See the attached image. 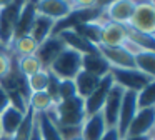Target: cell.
Listing matches in <instances>:
<instances>
[{
	"label": "cell",
	"mask_w": 155,
	"mask_h": 140,
	"mask_svg": "<svg viewBox=\"0 0 155 140\" xmlns=\"http://www.w3.org/2000/svg\"><path fill=\"white\" fill-rule=\"evenodd\" d=\"M127 40V32L124 25H118L114 22H104L100 33V43L98 45H107V47H122L124 42Z\"/></svg>",
	"instance_id": "cell-14"
},
{
	"label": "cell",
	"mask_w": 155,
	"mask_h": 140,
	"mask_svg": "<svg viewBox=\"0 0 155 140\" xmlns=\"http://www.w3.org/2000/svg\"><path fill=\"white\" fill-rule=\"evenodd\" d=\"M153 125H155V107H152V108H138L135 117L132 118L130 125H128L125 137L153 135Z\"/></svg>",
	"instance_id": "cell-6"
},
{
	"label": "cell",
	"mask_w": 155,
	"mask_h": 140,
	"mask_svg": "<svg viewBox=\"0 0 155 140\" xmlns=\"http://www.w3.org/2000/svg\"><path fill=\"white\" fill-rule=\"evenodd\" d=\"M27 0H15L8 7L0 8V43L8 50L12 40H14L15 33V25H17V18L20 13L22 7Z\"/></svg>",
	"instance_id": "cell-5"
},
{
	"label": "cell",
	"mask_w": 155,
	"mask_h": 140,
	"mask_svg": "<svg viewBox=\"0 0 155 140\" xmlns=\"http://www.w3.org/2000/svg\"><path fill=\"white\" fill-rule=\"evenodd\" d=\"M108 75L112 77L114 83L120 85L125 90H130V92H140L148 83L155 82V77H150L137 68H115V67H110Z\"/></svg>",
	"instance_id": "cell-4"
},
{
	"label": "cell",
	"mask_w": 155,
	"mask_h": 140,
	"mask_svg": "<svg viewBox=\"0 0 155 140\" xmlns=\"http://www.w3.org/2000/svg\"><path fill=\"white\" fill-rule=\"evenodd\" d=\"M27 105L34 113H47L54 107V102L47 92H32L28 95Z\"/></svg>",
	"instance_id": "cell-26"
},
{
	"label": "cell",
	"mask_w": 155,
	"mask_h": 140,
	"mask_svg": "<svg viewBox=\"0 0 155 140\" xmlns=\"http://www.w3.org/2000/svg\"><path fill=\"white\" fill-rule=\"evenodd\" d=\"M25 113L27 112H22L18 110L17 107H14L12 103H8L7 108L0 113V127H2V135H7L12 137L15 132H17L18 125L22 123Z\"/></svg>",
	"instance_id": "cell-16"
},
{
	"label": "cell",
	"mask_w": 155,
	"mask_h": 140,
	"mask_svg": "<svg viewBox=\"0 0 155 140\" xmlns=\"http://www.w3.org/2000/svg\"><path fill=\"white\" fill-rule=\"evenodd\" d=\"M95 2H97V0H68V3L72 5V8H74V10L95 7Z\"/></svg>",
	"instance_id": "cell-34"
},
{
	"label": "cell",
	"mask_w": 155,
	"mask_h": 140,
	"mask_svg": "<svg viewBox=\"0 0 155 140\" xmlns=\"http://www.w3.org/2000/svg\"><path fill=\"white\" fill-rule=\"evenodd\" d=\"M65 48V43L62 42V38L58 35H50L45 42H42L38 45L37 52H35V57L40 60L42 67L44 68H48L50 63L54 62L58 57V53Z\"/></svg>",
	"instance_id": "cell-13"
},
{
	"label": "cell",
	"mask_w": 155,
	"mask_h": 140,
	"mask_svg": "<svg viewBox=\"0 0 155 140\" xmlns=\"http://www.w3.org/2000/svg\"><path fill=\"white\" fill-rule=\"evenodd\" d=\"M135 68L147 73L150 77H155V50H142L134 55Z\"/></svg>",
	"instance_id": "cell-25"
},
{
	"label": "cell",
	"mask_w": 155,
	"mask_h": 140,
	"mask_svg": "<svg viewBox=\"0 0 155 140\" xmlns=\"http://www.w3.org/2000/svg\"><path fill=\"white\" fill-rule=\"evenodd\" d=\"M72 140H84V138H82V135H78V137H75V138H72Z\"/></svg>",
	"instance_id": "cell-41"
},
{
	"label": "cell",
	"mask_w": 155,
	"mask_h": 140,
	"mask_svg": "<svg viewBox=\"0 0 155 140\" xmlns=\"http://www.w3.org/2000/svg\"><path fill=\"white\" fill-rule=\"evenodd\" d=\"M0 140H12V137H7V135H2V137H0Z\"/></svg>",
	"instance_id": "cell-39"
},
{
	"label": "cell",
	"mask_w": 155,
	"mask_h": 140,
	"mask_svg": "<svg viewBox=\"0 0 155 140\" xmlns=\"http://www.w3.org/2000/svg\"><path fill=\"white\" fill-rule=\"evenodd\" d=\"M74 82H75V88H77V95L85 100L95 90V87L98 85L100 78L88 72H85V70H80L77 73V77L74 78Z\"/></svg>",
	"instance_id": "cell-22"
},
{
	"label": "cell",
	"mask_w": 155,
	"mask_h": 140,
	"mask_svg": "<svg viewBox=\"0 0 155 140\" xmlns=\"http://www.w3.org/2000/svg\"><path fill=\"white\" fill-rule=\"evenodd\" d=\"M122 140H153V135H142V137H125Z\"/></svg>",
	"instance_id": "cell-37"
},
{
	"label": "cell",
	"mask_w": 155,
	"mask_h": 140,
	"mask_svg": "<svg viewBox=\"0 0 155 140\" xmlns=\"http://www.w3.org/2000/svg\"><path fill=\"white\" fill-rule=\"evenodd\" d=\"M82 70H85V72L102 78V77L110 73V65H108V62L97 50L94 53H85V55H82Z\"/></svg>",
	"instance_id": "cell-18"
},
{
	"label": "cell",
	"mask_w": 155,
	"mask_h": 140,
	"mask_svg": "<svg viewBox=\"0 0 155 140\" xmlns=\"http://www.w3.org/2000/svg\"><path fill=\"white\" fill-rule=\"evenodd\" d=\"M12 63H14V55H12L8 50L0 52V80L5 78V77L10 73Z\"/></svg>",
	"instance_id": "cell-32"
},
{
	"label": "cell",
	"mask_w": 155,
	"mask_h": 140,
	"mask_svg": "<svg viewBox=\"0 0 155 140\" xmlns=\"http://www.w3.org/2000/svg\"><path fill=\"white\" fill-rule=\"evenodd\" d=\"M35 17H37L35 0H27V2L24 3V7H22L20 13H18L14 38H17V37H24V35H28V32H30V27H32V23H34Z\"/></svg>",
	"instance_id": "cell-19"
},
{
	"label": "cell",
	"mask_w": 155,
	"mask_h": 140,
	"mask_svg": "<svg viewBox=\"0 0 155 140\" xmlns=\"http://www.w3.org/2000/svg\"><path fill=\"white\" fill-rule=\"evenodd\" d=\"M137 2H140V0H137Z\"/></svg>",
	"instance_id": "cell-43"
},
{
	"label": "cell",
	"mask_w": 155,
	"mask_h": 140,
	"mask_svg": "<svg viewBox=\"0 0 155 140\" xmlns=\"http://www.w3.org/2000/svg\"><path fill=\"white\" fill-rule=\"evenodd\" d=\"M55 35L60 37L62 42L65 43V47H68V48H72V50H75V52L82 53V55L97 52V45H94V43H90L88 40H85L84 37H80L78 33H75L72 28L62 30V32L55 33Z\"/></svg>",
	"instance_id": "cell-17"
},
{
	"label": "cell",
	"mask_w": 155,
	"mask_h": 140,
	"mask_svg": "<svg viewBox=\"0 0 155 140\" xmlns=\"http://www.w3.org/2000/svg\"><path fill=\"white\" fill-rule=\"evenodd\" d=\"M58 93H60V100H67L77 95V88H75L74 80H60V87H58Z\"/></svg>",
	"instance_id": "cell-33"
},
{
	"label": "cell",
	"mask_w": 155,
	"mask_h": 140,
	"mask_svg": "<svg viewBox=\"0 0 155 140\" xmlns=\"http://www.w3.org/2000/svg\"><path fill=\"white\" fill-rule=\"evenodd\" d=\"M97 50L102 57L108 62L110 67L115 68H135L134 55L124 47H107V45H97Z\"/></svg>",
	"instance_id": "cell-10"
},
{
	"label": "cell",
	"mask_w": 155,
	"mask_h": 140,
	"mask_svg": "<svg viewBox=\"0 0 155 140\" xmlns=\"http://www.w3.org/2000/svg\"><path fill=\"white\" fill-rule=\"evenodd\" d=\"M47 70L60 80H74L82 70V53L65 47Z\"/></svg>",
	"instance_id": "cell-2"
},
{
	"label": "cell",
	"mask_w": 155,
	"mask_h": 140,
	"mask_svg": "<svg viewBox=\"0 0 155 140\" xmlns=\"http://www.w3.org/2000/svg\"><path fill=\"white\" fill-rule=\"evenodd\" d=\"M104 22H107V20L104 18V15H100L97 20H94V22H85V23H80V25L74 27V32L78 33L80 37H84L85 40H88L90 43H94V45H98L100 43V33H102V25H104Z\"/></svg>",
	"instance_id": "cell-20"
},
{
	"label": "cell",
	"mask_w": 155,
	"mask_h": 140,
	"mask_svg": "<svg viewBox=\"0 0 155 140\" xmlns=\"http://www.w3.org/2000/svg\"><path fill=\"white\" fill-rule=\"evenodd\" d=\"M4 50H7V48H5V47L2 45V43H0V52H4Z\"/></svg>",
	"instance_id": "cell-40"
},
{
	"label": "cell",
	"mask_w": 155,
	"mask_h": 140,
	"mask_svg": "<svg viewBox=\"0 0 155 140\" xmlns=\"http://www.w3.org/2000/svg\"><path fill=\"white\" fill-rule=\"evenodd\" d=\"M128 28L135 30L138 33L153 37L155 33V7L152 0H140L135 5L130 20L127 22Z\"/></svg>",
	"instance_id": "cell-3"
},
{
	"label": "cell",
	"mask_w": 155,
	"mask_h": 140,
	"mask_svg": "<svg viewBox=\"0 0 155 140\" xmlns=\"http://www.w3.org/2000/svg\"><path fill=\"white\" fill-rule=\"evenodd\" d=\"M35 8L38 15H44L54 22L65 18L74 10L68 0H35Z\"/></svg>",
	"instance_id": "cell-12"
},
{
	"label": "cell",
	"mask_w": 155,
	"mask_h": 140,
	"mask_svg": "<svg viewBox=\"0 0 155 140\" xmlns=\"http://www.w3.org/2000/svg\"><path fill=\"white\" fill-rule=\"evenodd\" d=\"M34 122H35V113L28 108L24 120H22V123L18 125L17 132L12 135V140H28L30 138V133H32V128H34Z\"/></svg>",
	"instance_id": "cell-28"
},
{
	"label": "cell",
	"mask_w": 155,
	"mask_h": 140,
	"mask_svg": "<svg viewBox=\"0 0 155 140\" xmlns=\"http://www.w3.org/2000/svg\"><path fill=\"white\" fill-rule=\"evenodd\" d=\"M137 92H130V90H125L124 98H122V105H120V112H118V118H117V130L120 133V137L124 138L127 135L128 125H130L132 118L137 113Z\"/></svg>",
	"instance_id": "cell-11"
},
{
	"label": "cell",
	"mask_w": 155,
	"mask_h": 140,
	"mask_svg": "<svg viewBox=\"0 0 155 140\" xmlns=\"http://www.w3.org/2000/svg\"><path fill=\"white\" fill-rule=\"evenodd\" d=\"M15 63H17V68L20 70V73L25 77V78H28V77H32L34 73L40 72L44 67H42L40 60L34 55H27V57H20V58H15Z\"/></svg>",
	"instance_id": "cell-27"
},
{
	"label": "cell",
	"mask_w": 155,
	"mask_h": 140,
	"mask_svg": "<svg viewBox=\"0 0 155 140\" xmlns=\"http://www.w3.org/2000/svg\"><path fill=\"white\" fill-rule=\"evenodd\" d=\"M112 85H114V80H112L110 75H105L100 78L98 85L95 87V90L84 100V105H85V117H90L94 113L100 112L102 107H104V102L107 98L108 92H110Z\"/></svg>",
	"instance_id": "cell-8"
},
{
	"label": "cell",
	"mask_w": 155,
	"mask_h": 140,
	"mask_svg": "<svg viewBox=\"0 0 155 140\" xmlns=\"http://www.w3.org/2000/svg\"><path fill=\"white\" fill-rule=\"evenodd\" d=\"M0 137H2V127H0Z\"/></svg>",
	"instance_id": "cell-42"
},
{
	"label": "cell",
	"mask_w": 155,
	"mask_h": 140,
	"mask_svg": "<svg viewBox=\"0 0 155 140\" xmlns=\"http://www.w3.org/2000/svg\"><path fill=\"white\" fill-rule=\"evenodd\" d=\"M105 130H107V125H105L104 115H102V112H97L90 117H85L80 127V135L84 140H100Z\"/></svg>",
	"instance_id": "cell-15"
},
{
	"label": "cell",
	"mask_w": 155,
	"mask_h": 140,
	"mask_svg": "<svg viewBox=\"0 0 155 140\" xmlns=\"http://www.w3.org/2000/svg\"><path fill=\"white\" fill-rule=\"evenodd\" d=\"M58 87H60V78H57L52 72H48V82H47V88H45V92L48 93V97L52 98V102H54V103L60 102Z\"/></svg>",
	"instance_id": "cell-31"
},
{
	"label": "cell",
	"mask_w": 155,
	"mask_h": 140,
	"mask_svg": "<svg viewBox=\"0 0 155 140\" xmlns=\"http://www.w3.org/2000/svg\"><path fill=\"white\" fill-rule=\"evenodd\" d=\"M8 103H10V100H8L7 92H5V90L2 88V87H0V113H2L5 108H7Z\"/></svg>",
	"instance_id": "cell-36"
},
{
	"label": "cell",
	"mask_w": 155,
	"mask_h": 140,
	"mask_svg": "<svg viewBox=\"0 0 155 140\" xmlns=\"http://www.w3.org/2000/svg\"><path fill=\"white\" fill-rule=\"evenodd\" d=\"M35 118H37L42 140H64L62 135L58 133V128L55 127V123L50 120L47 113H35Z\"/></svg>",
	"instance_id": "cell-24"
},
{
	"label": "cell",
	"mask_w": 155,
	"mask_h": 140,
	"mask_svg": "<svg viewBox=\"0 0 155 140\" xmlns=\"http://www.w3.org/2000/svg\"><path fill=\"white\" fill-rule=\"evenodd\" d=\"M100 140H122V137L118 133L117 127H110V128L105 130V133L100 137Z\"/></svg>",
	"instance_id": "cell-35"
},
{
	"label": "cell",
	"mask_w": 155,
	"mask_h": 140,
	"mask_svg": "<svg viewBox=\"0 0 155 140\" xmlns=\"http://www.w3.org/2000/svg\"><path fill=\"white\" fill-rule=\"evenodd\" d=\"M47 115L57 127H80L85 120L84 98L75 95L72 98L60 100L58 103H54Z\"/></svg>",
	"instance_id": "cell-1"
},
{
	"label": "cell",
	"mask_w": 155,
	"mask_h": 140,
	"mask_svg": "<svg viewBox=\"0 0 155 140\" xmlns=\"http://www.w3.org/2000/svg\"><path fill=\"white\" fill-rule=\"evenodd\" d=\"M125 88H122L120 85L114 83L108 92L107 98L104 102V107H102V115H104L105 125L107 128L110 127H117V118H118V112H120V105H122V98H124Z\"/></svg>",
	"instance_id": "cell-7"
},
{
	"label": "cell",
	"mask_w": 155,
	"mask_h": 140,
	"mask_svg": "<svg viewBox=\"0 0 155 140\" xmlns=\"http://www.w3.org/2000/svg\"><path fill=\"white\" fill-rule=\"evenodd\" d=\"M137 97V108H152L155 107V82L148 83L145 88L135 93Z\"/></svg>",
	"instance_id": "cell-29"
},
{
	"label": "cell",
	"mask_w": 155,
	"mask_h": 140,
	"mask_svg": "<svg viewBox=\"0 0 155 140\" xmlns=\"http://www.w3.org/2000/svg\"><path fill=\"white\" fill-rule=\"evenodd\" d=\"M54 25H55L54 20H50V18H47V17L38 15V13H37V17H35L34 23H32V27H30L28 35H30L32 38H34L38 45H40L42 42H45V40L52 35Z\"/></svg>",
	"instance_id": "cell-21"
},
{
	"label": "cell",
	"mask_w": 155,
	"mask_h": 140,
	"mask_svg": "<svg viewBox=\"0 0 155 140\" xmlns=\"http://www.w3.org/2000/svg\"><path fill=\"white\" fill-rule=\"evenodd\" d=\"M137 0H114L110 5H107L102 12L105 20L118 23V25H127L132 13L135 10Z\"/></svg>",
	"instance_id": "cell-9"
},
{
	"label": "cell",
	"mask_w": 155,
	"mask_h": 140,
	"mask_svg": "<svg viewBox=\"0 0 155 140\" xmlns=\"http://www.w3.org/2000/svg\"><path fill=\"white\" fill-rule=\"evenodd\" d=\"M15 0H0V8H4V7H8L10 3H14Z\"/></svg>",
	"instance_id": "cell-38"
},
{
	"label": "cell",
	"mask_w": 155,
	"mask_h": 140,
	"mask_svg": "<svg viewBox=\"0 0 155 140\" xmlns=\"http://www.w3.org/2000/svg\"><path fill=\"white\" fill-rule=\"evenodd\" d=\"M47 82H48V70L47 68H42L40 72L34 73L32 77L27 78V85H28L30 93L32 92H45Z\"/></svg>",
	"instance_id": "cell-30"
},
{
	"label": "cell",
	"mask_w": 155,
	"mask_h": 140,
	"mask_svg": "<svg viewBox=\"0 0 155 140\" xmlns=\"http://www.w3.org/2000/svg\"><path fill=\"white\" fill-rule=\"evenodd\" d=\"M38 48V43L32 38L30 35H24V37H17V38L12 40L10 47H8V52H14L17 58L20 57H27V55H34Z\"/></svg>",
	"instance_id": "cell-23"
}]
</instances>
